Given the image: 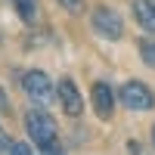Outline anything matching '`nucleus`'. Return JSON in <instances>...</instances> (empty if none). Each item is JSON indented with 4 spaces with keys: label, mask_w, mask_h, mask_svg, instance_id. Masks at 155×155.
Returning <instances> with one entry per match:
<instances>
[{
    "label": "nucleus",
    "mask_w": 155,
    "mask_h": 155,
    "mask_svg": "<svg viewBox=\"0 0 155 155\" xmlns=\"http://www.w3.org/2000/svg\"><path fill=\"white\" fill-rule=\"evenodd\" d=\"M25 130H28L31 143L41 149V152L59 143V127H56V118H53V115H50L44 106H41V109H31L28 115H25Z\"/></svg>",
    "instance_id": "f257e3e1"
},
{
    "label": "nucleus",
    "mask_w": 155,
    "mask_h": 155,
    "mask_svg": "<svg viewBox=\"0 0 155 155\" xmlns=\"http://www.w3.org/2000/svg\"><path fill=\"white\" fill-rule=\"evenodd\" d=\"M90 22H93V31L99 37H106V41H121L124 37V19L112 6H96Z\"/></svg>",
    "instance_id": "f03ea898"
},
{
    "label": "nucleus",
    "mask_w": 155,
    "mask_h": 155,
    "mask_svg": "<svg viewBox=\"0 0 155 155\" xmlns=\"http://www.w3.org/2000/svg\"><path fill=\"white\" fill-rule=\"evenodd\" d=\"M121 102H124V109H130V112H149L155 106V96H152V90L143 81H127L121 87Z\"/></svg>",
    "instance_id": "7ed1b4c3"
},
{
    "label": "nucleus",
    "mask_w": 155,
    "mask_h": 155,
    "mask_svg": "<svg viewBox=\"0 0 155 155\" xmlns=\"http://www.w3.org/2000/svg\"><path fill=\"white\" fill-rule=\"evenodd\" d=\"M22 90L28 93L31 102H37V106H47V102L53 99V84H50V78L44 71H37V68L22 78Z\"/></svg>",
    "instance_id": "20e7f679"
},
{
    "label": "nucleus",
    "mask_w": 155,
    "mask_h": 155,
    "mask_svg": "<svg viewBox=\"0 0 155 155\" xmlns=\"http://www.w3.org/2000/svg\"><path fill=\"white\" fill-rule=\"evenodd\" d=\"M56 96H59V102H62V109H65V115L78 118V115L84 112V99H81L78 84L71 81V78H62V81L56 84Z\"/></svg>",
    "instance_id": "39448f33"
},
{
    "label": "nucleus",
    "mask_w": 155,
    "mask_h": 155,
    "mask_svg": "<svg viewBox=\"0 0 155 155\" xmlns=\"http://www.w3.org/2000/svg\"><path fill=\"white\" fill-rule=\"evenodd\" d=\"M93 109L102 121H109L112 118V112H115V93H112V87L106 81H96L93 84Z\"/></svg>",
    "instance_id": "423d86ee"
},
{
    "label": "nucleus",
    "mask_w": 155,
    "mask_h": 155,
    "mask_svg": "<svg viewBox=\"0 0 155 155\" xmlns=\"http://www.w3.org/2000/svg\"><path fill=\"white\" fill-rule=\"evenodd\" d=\"M134 19L143 31L155 34V0H134Z\"/></svg>",
    "instance_id": "0eeeda50"
},
{
    "label": "nucleus",
    "mask_w": 155,
    "mask_h": 155,
    "mask_svg": "<svg viewBox=\"0 0 155 155\" xmlns=\"http://www.w3.org/2000/svg\"><path fill=\"white\" fill-rule=\"evenodd\" d=\"M12 6H16L19 19L25 25H34L37 19H41V9H37V0H12Z\"/></svg>",
    "instance_id": "6e6552de"
},
{
    "label": "nucleus",
    "mask_w": 155,
    "mask_h": 155,
    "mask_svg": "<svg viewBox=\"0 0 155 155\" xmlns=\"http://www.w3.org/2000/svg\"><path fill=\"white\" fill-rule=\"evenodd\" d=\"M140 56L149 68H155V37H143L140 41Z\"/></svg>",
    "instance_id": "1a4fd4ad"
},
{
    "label": "nucleus",
    "mask_w": 155,
    "mask_h": 155,
    "mask_svg": "<svg viewBox=\"0 0 155 155\" xmlns=\"http://www.w3.org/2000/svg\"><path fill=\"white\" fill-rule=\"evenodd\" d=\"M56 3H59L62 9L74 12V16H78V12H81V9H84V0H56Z\"/></svg>",
    "instance_id": "9d476101"
},
{
    "label": "nucleus",
    "mask_w": 155,
    "mask_h": 155,
    "mask_svg": "<svg viewBox=\"0 0 155 155\" xmlns=\"http://www.w3.org/2000/svg\"><path fill=\"white\" fill-rule=\"evenodd\" d=\"M9 155H34V152L25 146V143H12V146H9Z\"/></svg>",
    "instance_id": "9b49d317"
},
{
    "label": "nucleus",
    "mask_w": 155,
    "mask_h": 155,
    "mask_svg": "<svg viewBox=\"0 0 155 155\" xmlns=\"http://www.w3.org/2000/svg\"><path fill=\"white\" fill-rule=\"evenodd\" d=\"M41 155H65V149H62V146L56 143V146H50V149H44Z\"/></svg>",
    "instance_id": "f8f14e48"
},
{
    "label": "nucleus",
    "mask_w": 155,
    "mask_h": 155,
    "mask_svg": "<svg viewBox=\"0 0 155 155\" xmlns=\"http://www.w3.org/2000/svg\"><path fill=\"white\" fill-rule=\"evenodd\" d=\"M130 152H134V155H143V149H140V143H130Z\"/></svg>",
    "instance_id": "ddd939ff"
},
{
    "label": "nucleus",
    "mask_w": 155,
    "mask_h": 155,
    "mask_svg": "<svg viewBox=\"0 0 155 155\" xmlns=\"http://www.w3.org/2000/svg\"><path fill=\"white\" fill-rule=\"evenodd\" d=\"M152 143H155V127H152Z\"/></svg>",
    "instance_id": "4468645a"
}]
</instances>
